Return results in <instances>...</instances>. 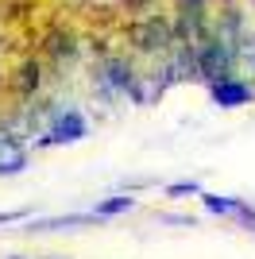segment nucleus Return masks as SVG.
I'll return each mask as SVG.
<instances>
[{
    "label": "nucleus",
    "instance_id": "423d86ee",
    "mask_svg": "<svg viewBox=\"0 0 255 259\" xmlns=\"http://www.w3.org/2000/svg\"><path fill=\"white\" fill-rule=\"evenodd\" d=\"M27 166V151L20 143H4L0 147V174H20Z\"/></svg>",
    "mask_w": 255,
    "mask_h": 259
},
{
    "label": "nucleus",
    "instance_id": "f8f14e48",
    "mask_svg": "<svg viewBox=\"0 0 255 259\" xmlns=\"http://www.w3.org/2000/svg\"><path fill=\"white\" fill-rule=\"evenodd\" d=\"M27 209H12V213H0V225H12V221H23Z\"/></svg>",
    "mask_w": 255,
    "mask_h": 259
},
{
    "label": "nucleus",
    "instance_id": "f03ea898",
    "mask_svg": "<svg viewBox=\"0 0 255 259\" xmlns=\"http://www.w3.org/2000/svg\"><path fill=\"white\" fill-rule=\"evenodd\" d=\"M85 132H89V124H85V116L77 112V108H58L51 120V132L42 136L35 147H58V143H77L85 140Z\"/></svg>",
    "mask_w": 255,
    "mask_h": 259
},
{
    "label": "nucleus",
    "instance_id": "0eeeda50",
    "mask_svg": "<svg viewBox=\"0 0 255 259\" xmlns=\"http://www.w3.org/2000/svg\"><path fill=\"white\" fill-rule=\"evenodd\" d=\"M205 201V209H209V213H217V217H236L240 213V205H244V201H240V197H221V194H197Z\"/></svg>",
    "mask_w": 255,
    "mask_h": 259
},
{
    "label": "nucleus",
    "instance_id": "39448f33",
    "mask_svg": "<svg viewBox=\"0 0 255 259\" xmlns=\"http://www.w3.org/2000/svg\"><path fill=\"white\" fill-rule=\"evenodd\" d=\"M89 221H97L93 213H70V217H51V221H39V225H31V232H54V228H81L89 225Z\"/></svg>",
    "mask_w": 255,
    "mask_h": 259
},
{
    "label": "nucleus",
    "instance_id": "9b49d317",
    "mask_svg": "<svg viewBox=\"0 0 255 259\" xmlns=\"http://www.w3.org/2000/svg\"><path fill=\"white\" fill-rule=\"evenodd\" d=\"M39 81H42V77H39V66H35V62H27V66H23V93H31V89H39Z\"/></svg>",
    "mask_w": 255,
    "mask_h": 259
},
{
    "label": "nucleus",
    "instance_id": "9d476101",
    "mask_svg": "<svg viewBox=\"0 0 255 259\" xmlns=\"http://www.w3.org/2000/svg\"><path fill=\"white\" fill-rule=\"evenodd\" d=\"M190 194H201V182H174V186H166V197H190Z\"/></svg>",
    "mask_w": 255,
    "mask_h": 259
},
{
    "label": "nucleus",
    "instance_id": "1a4fd4ad",
    "mask_svg": "<svg viewBox=\"0 0 255 259\" xmlns=\"http://www.w3.org/2000/svg\"><path fill=\"white\" fill-rule=\"evenodd\" d=\"M51 51H54V58H58V62H62V58H74V54H77V39H74L70 31H66V35H54Z\"/></svg>",
    "mask_w": 255,
    "mask_h": 259
},
{
    "label": "nucleus",
    "instance_id": "7ed1b4c3",
    "mask_svg": "<svg viewBox=\"0 0 255 259\" xmlns=\"http://www.w3.org/2000/svg\"><path fill=\"white\" fill-rule=\"evenodd\" d=\"M136 77H139V74L132 70V62H128V58H120V54H108L105 62L97 66V85L105 89V93H112V97L132 93Z\"/></svg>",
    "mask_w": 255,
    "mask_h": 259
},
{
    "label": "nucleus",
    "instance_id": "f257e3e1",
    "mask_svg": "<svg viewBox=\"0 0 255 259\" xmlns=\"http://www.w3.org/2000/svg\"><path fill=\"white\" fill-rule=\"evenodd\" d=\"M132 43L143 54H166L170 43H174V27H170V20H162V16H147L143 23L132 27Z\"/></svg>",
    "mask_w": 255,
    "mask_h": 259
},
{
    "label": "nucleus",
    "instance_id": "20e7f679",
    "mask_svg": "<svg viewBox=\"0 0 255 259\" xmlns=\"http://www.w3.org/2000/svg\"><path fill=\"white\" fill-rule=\"evenodd\" d=\"M209 93H212V101H217L221 108H240V105H247V101L255 97V89L247 85L240 74L221 77V81H209Z\"/></svg>",
    "mask_w": 255,
    "mask_h": 259
},
{
    "label": "nucleus",
    "instance_id": "6e6552de",
    "mask_svg": "<svg viewBox=\"0 0 255 259\" xmlns=\"http://www.w3.org/2000/svg\"><path fill=\"white\" fill-rule=\"evenodd\" d=\"M136 209V197H108V201H101V205L93 209V217L97 221H108V217H120V213H132Z\"/></svg>",
    "mask_w": 255,
    "mask_h": 259
}]
</instances>
